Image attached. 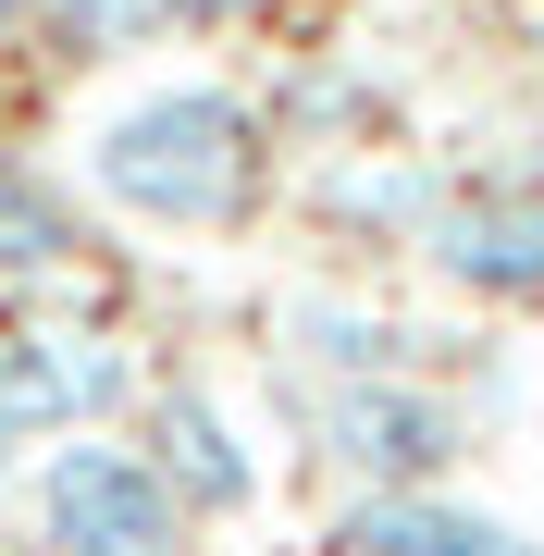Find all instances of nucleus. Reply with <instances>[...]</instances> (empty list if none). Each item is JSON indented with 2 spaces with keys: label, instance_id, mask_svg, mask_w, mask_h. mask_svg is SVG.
<instances>
[{
  "label": "nucleus",
  "instance_id": "obj_7",
  "mask_svg": "<svg viewBox=\"0 0 544 556\" xmlns=\"http://www.w3.org/2000/svg\"><path fill=\"white\" fill-rule=\"evenodd\" d=\"M334 556H544L520 519L470 507V495H346L334 507Z\"/></svg>",
  "mask_w": 544,
  "mask_h": 556
},
{
  "label": "nucleus",
  "instance_id": "obj_11",
  "mask_svg": "<svg viewBox=\"0 0 544 556\" xmlns=\"http://www.w3.org/2000/svg\"><path fill=\"white\" fill-rule=\"evenodd\" d=\"M38 38L62 62H124V50H162L174 13L162 0H38Z\"/></svg>",
  "mask_w": 544,
  "mask_h": 556
},
{
  "label": "nucleus",
  "instance_id": "obj_15",
  "mask_svg": "<svg viewBox=\"0 0 544 556\" xmlns=\"http://www.w3.org/2000/svg\"><path fill=\"white\" fill-rule=\"evenodd\" d=\"M0 556H38V544H0Z\"/></svg>",
  "mask_w": 544,
  "mask_h": 556
},
{
  "label": "nucleus",
  "instance_id": "obj_9",
  "mask_svg": "<svg viewBox=\"0 0 544 556\" xmlns=\"http://www.w3.org/2000/svg\"><path fill=\"white\" fill-rule=\"evenodd\" d=\"M273 321H284V346H298L322 383H383V371H408V334H396L371 298H322V285H298Z\"/></svg>",
  "mask_w": 544,
  "mask_h": 556
},
{
  "label": "nucleus",
  "instance_id": "obj_3",
  "mask_svg": "<svg viewBox=\"0 0 544 556\" xmlns=\"http://www.w3.org/2000/svg\"><path fill=\"white\" fill-rule=\"evenodd\" d=\"M309 445L346 470V495H433V482L458 470L470 420H458V396L383 371V383H322V396H309Z\"/></svg>",
  "mask_w": 544,
  "mask_h": 556
},
{
  "label": "nucleus",
  "instance_id": "obj_14",
  "mask_svg": "<svg viewBox=\"0 0 544 556\" xmlns=\"http://www.w3.org/2000/svg\"><path fill=\"white\" fill-rule=\"evenodd\" d=\"M38 38V0H0V50H25Z\"/></svg>",
  "mask_w": 544,
  "mask_h": 556
},
{
  "label": "nucleus",
  "instance_id": "obj_1",
  "mask_svg": "<svg viewBox=\"0 0 544 556\" xmlns=\"http://www.w3.org/2000/svg\"><path fill=\"white\" fill-rule=\"evenodd\" d=\"M261 149H273V124L248 87L162 75V87H137V100H112L87 124V199L149 223V236H223L261 199Z\"/></svg>",
  "mask_w": 544,
  "mask_h": 556
},
{
  "label": "nucleus",
  "instance_id": "obj_2",
  "mask_svg": "<svg viewBox=\"0 0 544 556\" xmlns=\"http://www.w3.org/2000/svg\"><path fill=\"white\" fill-rule=\"evenodd\" d=\"M25 544L38 556H199V519L162 495L124 433H62L25 457Z\"/></svg>",
  "mask_w": 544,
  "mask_h": 556
},
{
  "label": "nucleus",
  "instance_id": "obj_10",
  "mask_svg": "<svg viewBox=\"0 0 544 556\" xmlns=\"http://www.w3.org/2000/svg\"><path fill=\"white\" fill-rule=\"evenodd\" d=\"M445 186H458V174H433V161H359V149L322 161V211L334 223H371V236H408V248H421V223L445 211Z\"/></svg>",
  "mask_w": 544,
  "mask_h": 556
},
{
  "label": "nucleus",
  "instance_id": "obj_12",
  "mask_svg": "<svg viewBox=\"0 0 544 556\" xmlns=\"http://www.w3.org/2000/svg\"><path fill=\"white\" fill-rule=\"evenodd\" d=\"M371 112H383L371 75H298L284 87V124H371Z\"/></svg>",
  "mask_w": 544,
  "mask_h": 556
},
{
  "label": "nucleus",
  "instance_id": "obj_4",
  "mask_svg": "<svg viewBox=\"0 0 544 556\" xmlns=\"http://www.w3.org/2000/svg\"><path fill=\"white\" fill-rule=\"evenodd\" d=\"M124 396H137V358H124V334H100V321L0 309V445L100 433Z\"/></svg>",
  "mask_w": 544,
  "mask_h": 556
},
{
  "label": "nucleus",
  "instance_id": "obj_8",
  "mask_svg": "<svg viewBox=\"0 0 544 556\" xmlns=\"http://www.w3.org/2000/svg\"><path fill=\"white\" fill-rule=\"evenodd\" d=\"M87 248L100 236L62 199V174H38L25 149H0V285H50V273H75Z\"/></svg>",
  "mask_w": 544,
  "mask_h": 556
},
{
  "label": "nucleus",
  "instance_id": "obj_6",
  "mask_svg": "<svg viewBox=\"0 0 544 556\" xmlns=\"http://www.w3.org/2000/svg\"><path fill=\"white\" fill-rule=\"evenodd\" d=\"M421 260L483 309H544V186H445Z\"/></svg>",
  "mask_w": 544,
  "mask_h": 556
},
{
  "label": "nucleus",
  "instance_id": "obj_5",
  "mask_svg": "<svg viewBox=\"0 0 544 556\" xmlns=\"http://www.w3.org/2000/svg\"><path fill=\"white\" fill-rule=\"evenodd\" d=\"M162 470V495L186 507V519H248L261 507V457H248V433H236V408L211 396V383H137V433H124Z\"/></svg>",
  "mask_w": 544,
  "mask_h": 556
},
{
  "label": "nucleus",
  "instance_id": "obj_13",
  "mask_svg": "<svg viewBox=\"0 0 544 556\" xmlns=\"http://www.w3.org/2000/svg\"><path fill=\"white\" fill-rule=\"evenodd\" d=\"M162 13H174V25H261L273 0H162Z\"/></svg>",
  "mask_w": 544,
  "mask_h": 556
}]
</instances>
